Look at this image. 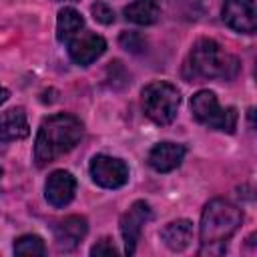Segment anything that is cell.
Masks as SVG:
<instances>
[{
    "label": "cell",
    "instance_id": "6da1fadb",
    "mask_svg": "<svg viewBox=\"0 0 257 257\" xmlns=\"http://www.w3.org/2000/svg\"><path fill=\"white\" fill-rule=\"evenodd\" d=\"M82 137V122L66 112L50 114L40 122L34 141V161L38 167H46L58 157L76 147Z\"/></svg>",
    "mask_w": 257,
    "mask_h": 257
},
{
    "label": "cell",
    "instance_id": "7a4b0ae2",
    "mask_svg": "<svg viewBox=\"0 0 257 257\" xmlns=\"http://www.w3.org/2000/svg\"><path fill=\"white\" fill-rule=\"evenodd\" d=\"M241 221H243V213L231 201L225 199L209 201L201 215L199 255H221L227 249V241L239 229Z\"/></svg>",
    "mask_w": 257,
    "mask_h": 257
},
{
    "label": "cell",
    "instance_id": "3957f363",
    "mask_svg": "<svg viewBox=\"0 0 257 257\" xmlns=\"http://www.w3.org/2000/svg\"><path fill=\"white\" fill-rule=\"evenodd\" d=\"M189 66L199 78L229 80L239 72V60L225 52L213 38H199L189 52Z\"/></svg>",
    "mask_w": 257,
    "mask_h": 257
},
{
    "label": "cell",
    "instance_id": "277c9868",
    "mask_svg": "<svg viewBox=\"0 0 257 257\" xmlns=\"http://www.w3.org/2000/svg\"><path fill=\"white\" fill-rule=\"evenodd\" d=\"M181 104L177 86L165 80L151 82L143 88V110L155 124H171Z\"/></svg>",
    "mask_w": 257,
    "mask_h": 257
},
{
    "label": "cell",
    "instance_id": "5b68a950",
    "mask_svg": "<svg viewBox=\"0 0 257 257\" xmlns=\"http://www.w3.org/2000/svg\"><path fill=\"white\" fill-rule=\"evenodd\" d=\"M191 110L193 116L203 122L205 126L221 133H235L237 126V110L233 106L221 108L215 92L211 90H199L191 98Z\"/></svg>",
    "mask_w": 257,
    "mask_h": 257
},
{
    "label": "cell",
    "instance_id": "8992f818",
    "mask_svg": "<svg viewBox=\"0 0 257 257\" xmlns=\"http://www.w3.org/2000/svg\"><path fill=\"white\" fill-rule=\"evenodd\" d=\"M90 177L102 189H118L128 181V167L124 161L108 155H96L90 161Z\"/></svg>",
    "mask_w": 257,
    "mask_h": 257
},
{
    "label": "cell",
    "instance_id": "52a82bcc",
    "mask_svg": "<svg viewBox=\"0 0 257 257\" xmlns=\"http://www.w3.org/2000/svg\"><path fill=\"white\" fill-rule=\"evenodd\" d=\"M153 217V211L149 207V203L145 201H135L131 205V209L120 217V235L124 241V253L133 255L143 231V225Z\"/></svg>",
    "mask_w": 257,
    "mask_h": 257
},
{
    "label": "cell",
    "instance_id": "ba28073f",
    "mask_svg": "<svg viewBox=\"0 0 257 257\" xmlns=\"http://www.w3.org/2000/svg\"><path fill=\"white\" fill-rule=\"evenodd\" d=\"M223 22L245 34H253L257 26L255 18V0H225L223 4Z\"/></svg>",
    "mask_w": 257,
    "mask_h": 257
},
{
    "label": "cell",
    "instance_id": "9c48e42d",
    "mask_svg": "<svg viewBox=\"0 0 257 257\" xmlns=\"http://www.w3.org/2000/svg\"><path fill=\"white\" fill-rule=\"evenodd\" d=\"M76 193V179L68 171H52L44 185L46 201L52 207H66Z\"/></svg>",
    "mask_w": 257,
    "mask_h": 257
},
{
    "label": "cell",
    "instance_id": "30bf717a",
    "mask_svg": "<svg viewBox=\"0 0 257 257\" xmlns=\"http://www.w3.org/2000/svg\"><path fill=\"white\" fill-rule=\"evenodd\" d=\"M104 50H106V40L98 34H78L68 42V54L80 66L92 64L96 58L104 54Z\"/></svg>",
    "mask_w": 257,
    "mask_h": 257
},
{
    "label": "cell",
    "instance_id": "8fae6325",
    "mask_svg": "<svg viewBox=\"0 0 257 257\" xmlns=\"http://www.w3.org/2000/svg\"><path fill=\"white\" fill-rule=\"evenodd\" d=\"M88 233V223L80 215H70L54 227V243L58 251H72Z\"/></svg>",
    "mask_w": 257,
    "mask_h": 257
},
{
    "label": "cell",
    "instance_id": "7c38bea8",
    "mask_svg": "<svg viewBox=\"0 0 257 257\" xmlns=\"http://www.w3.org/2000/svg\"><path fill=\"white\" fill-rule=\"evenodd\" d=\"M185 153L187 149L179 143H159L151 149L149 153V165L157 171V173H169L173 169H177L183 159H185Z\"/></svg>",
    "mask_w": 257,
    "mask_h": 257
},
{
    "label": "cell",
    "instance_id": "4fadbf2b",
    "mask_svg": "<svg viewBox=\"0 0 257 257\" xmlns=\"http://www.w3.org/2000/svg\"><path fill=\"white\" fill-rule=\"evenodd\" d=\"M30 133L28 118L22 106L10 108L0 114V139L2 141H20L26 139Z\"/></svg>",
    "mask_w": 257,
    "mask_h": 257
},
{
    "label": "cell",
    "instance_id": "5bb4252c",
    "mask_svg": "<svg viewBox=\"0 0 257 257\" xmlns=\"http://www.w3.org/2000/svg\"><path fill=\"white\" fill-rule=\"evenodd\" d=\"M161 241L171 251H185L193 241V223L187 219L171 221L161 229Z\"/></svg>",
    "mask_w": 257,
    "mask_h": 257
},
{
    "label": "cell",
    "instance_id": "9a60e30c",
    "mask_svg": "<svg viewBox=\"0 0 257 257\" xmlns=\"http://www.w3.org/2000/svg\"><path fill=\"white\" fill-rule=\"evenodd\" d=\"M124 16L128 22L139 26L155 24L161 16V6L157 0H135L124 8Z\"/></svg>",
    "mask_w": 257,
    "mask_h": 257
},
{
    "label": "cell",
    "instance_id": "2e32d148",
    "mask_svg": "<svg viewBox=\"0 0 257 257\" xmlns=\"http://www.w3.org/2000/svg\"><path fill=\"white\" fill-rule=\"evenodd\" d=\"M84 28V18L80 16L78 10L66 6L58 12L56 18V38L60 42H70L74 36L80 34V30Z\"/></svg>",
    "mask_w": 257,
    "mask_h": 257
},
{
    "label": "cell",
    "instance_id": "e0dca14e",
    "mask_svg": "<svg viewBox=\"0 0 257 257\" xmlns=\"http://www.w3.org/2000/svg\"><path fill=\"white\" fill-rule=\"evenodd\" d=\"M14 253L16 255H38L42 257L46 253V245L38 235H22L14 241Z\"/></svg>",
    "mask_w": 257,
    "mask_h": 257
},
{
    "label": "cell",
    "instance_id": "ac0fdd59",
    "mask_svg": "<svg viewBox=\"0 0 257 257\" xmlns=\"http://www.w3.org/2000/svg\"><path fill=\"white\" fill-rule=\"evenodd\" d=\"M90 12H92L94 20L100 22V24H112V22H114V12H112V8H110L106 2H102V0L94 2V4L90 6Z\"/></svg>",
    "mask_w": 257,
    "mask_h": 257
},
{
    "label": "cell",
    "instance_id": "d6986e66",
    "mask_svg": "<svg viewBox=\"0 0 257 257\" xmlns=\"http://www.w3.org/2000/svg\"><path fill=\"white\" fill-rule=\"evenodd\" d=\"M120 44H122L124 50H131V52H141L145 48V40L137 32H122L120 34Z\"/></svg>",
    "mask_w": 257,
    "mask_h": 257
},
{
    "label": "cell",
    "instance_id": "ffe728a7",
    "mask_svg": "<svg viewBox=\"0 0 257 257\" xmlns=\"http://www.w3.org/2000/svg\"><path fill=\"white\" fill-rule=\"evenodd\" d=\"M90 255H94V257H100V255H116V249H114V245L110 243V239H102V241H98L96 245H92Z\"/></svg>",
    "mask_w": 257,
    "mask_h": 257
},
{
    "label": "cell",
    "instance_id": "44dd1931",
    "mask_svg": "<svg viewBox=\"0 0 257 257\" xmlns=\"http://www.w3.org/2000/svg\"><path fill=\"white\" fill-rule=\"evenodd\" d=\"M8 96H10V92H8V88H4V86H0V104H4V102L8 100Z\"/></svg>",
    "mask_w": 257,
    "mask_h": 257
},
{
    "label": "cell",
    "instance_id": "7402d4cb",
    "mask_svg": "<svg viewBox=\"0 0 257 257\" xmlns=\"http://www.w3.org/2000/svg\"><path fill=\"white\" fill-rule=\"evenodd\" d=\"M56 2H64V0H56Z\"/></svg>",
    "mask_w": 257,
    "mask_h": 257
},
{
    "label": "cell",
    "instance_id": "603a6c76",
    "mask_svg": "<svg viewBox=\"0 0 257 257\" xmlns=\"http://www.w3.org/2000/svg\"><path fill=\"white\" fill-rule=\"evenodd\" d=\"M0 175H2V169H0Z\"/></svg>",
    "mask_w": 257,
    "mask_h": 257
}]
</instances>
